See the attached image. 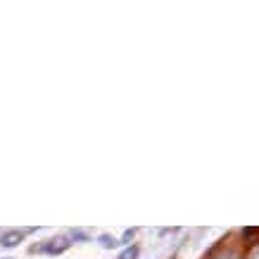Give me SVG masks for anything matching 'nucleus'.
Wrapping results in <instances>:
<instances>
[{"label": "nucleus", "instance_id": "0eeeda50", "mask_svg": "<svg viewBox=\"0 0 259 259\" xmlns=\"http://www.w3.org/2000/svg\"><path fill=\"white\" fill-rule=\"evenodd\" d=\"M3 259H12V257H3Z\"/></svg>", "mask_w": 259, "mask_h": 259}, {"label": "nucleus", "instance_id": "f03ea898", "mask_svg": "<svg viewBox=\"0 0 259 259\" xmlns=\"http://www.w3.org/2000/svg\"><path fill=\"white\" fill-rule=\"evenodd\" d=\"M24 233H19V231H10V233H5V236L0 238V245L3 247H17V245L22 243Z\"/></svg>", "mask_w": 259, "mask_h": 259}, {"label": "nucleus", "instance_id": "20e7f679", "mask_svg": "<svg viewBox=\"0 0 259 259\" xmlns=\"http://www.w3.org/2000/svg\"><path fill=\"white\" fill-rule=\"evenodd\" d=\"M136 257H138V247H128V250L119 254V259H136Z\"/></svg>", "mask_w": 259, "mask_h": 259}, {"label": "nucleus", "instance_id": "423d86ee", "mask_svg": "<svg viewBox=\"0 0 259 259\" xmlns=\"http://www.w3.org/2000/svg\"><path fill=\"white\" fill-rule=\"evenodd\" d=\"M71 238H76V240H83V238H86V236H83L81 231H74V233H71Z\"/></svg>", "mask_w": 259, "mask_h": 259}, {"label": "nucleus", "instance_id": "7ed1b4c3", "mask_svg": "<svg viewBox=\"0 0 259 259\" xmlns=\"http://www.w3.org/2000/svg\"><path fill=\"white\" fill-rule=\"evenodd\" d=\"M100 245L105 247V250H112V247H117V245H119V240H117V238H112V236H107V233H105V236H100Z\"/></svg>", "mask_w": 259, "mask_h": 259}, {"label": "nucleus", "instance_id": "f257e3e1", "mask_svg": "<svg viewBox=\"0 0 259 259\" xmlns=\"http://www.w3.org/2000/svg\"><path fill=\"white\" fill-rule=\"evenodd\" d=\"M67 247H69V243H67L64 238H57V240H50V245L40 247V252H48V254H60V252H64Z\"/></svg>", "mask_w": 259, "mask_h": 259}, {"label": "nucleus", "instance_id": "39448f33", "mask_svg": "<svg viewBox=\"0 0 259 259\" xmlns=\"http://www.w3.org/2000/svg\"><path fill=\"white\" fill-rule=\"evenodd\" d=\"M134 236H136V231H134V228H131V231H126L124 238H121V243H128V240H131Z\"/></svg>", "mask_w": 259, "mask_h": 259}]
</instances>
